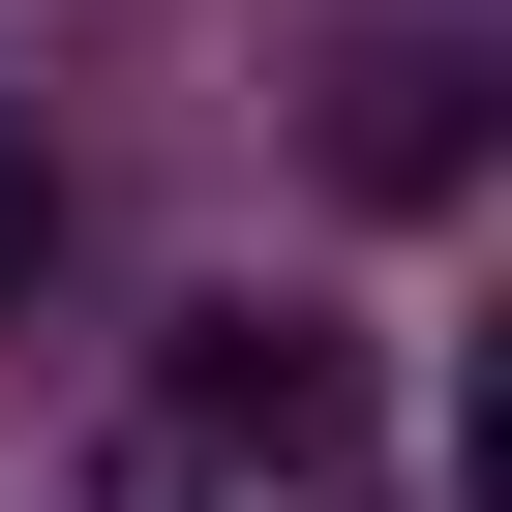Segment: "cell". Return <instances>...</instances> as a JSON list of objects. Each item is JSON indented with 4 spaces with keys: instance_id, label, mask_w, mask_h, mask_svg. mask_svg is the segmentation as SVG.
<instances>
[{
    "instance_id": "obj_2",
    "label": "cell",
    "mask_w": 512,
    "mask_h": 512,
    "mask_svg": "<svg viewBox=\"0 0 512 512\" xmlns=\"http://www.w3.org/2000/svg\"><path fill=\"white\" fill-rule=\"evenodd\" d=\"M31 241H61V181H31V151H0V302H31Z\"/></svg>"
},
{
    "instance_id": "obj_1",
    "label": "cell",
    "mask_w": 512,
    "mask_h": 512,
    "mask_svg": "<svg viewBox=\"0 0 512 512\" xmlns=\"http://www.w3.org/2000/svg\"><path fill=\"white\" fill-rule=\"evenodd\" d=\"M91 512H392V452H362V362H332V332H272V302H211V332L121 392Z\"/></svg>"
}]
</instances>
